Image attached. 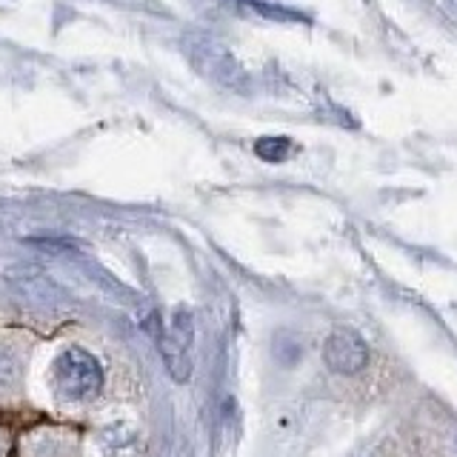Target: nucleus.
<instances>
[{"label": "nucleus", "instance_id": "obj_1", "mask_svg": "<svg viewBox=\"0 0 457 457\" xmlns=\"http://www.w3.org/2000/svg\"><path fill=\"white\" fill-rule=\"evenodd\" d=\"M104 386V369L86 349H63L52 363V389L69 403L92 400Z\"/></svg>", "mask_w": 457, "mask_h": 457}, {"label": "nucleus", "instance_id": "obj_2", "mask_svg": "<svg viewBox=\"0 0 457 457\" xmlns=\"http://www.w3.org/2000/svg\"><path fill=\"white\" fill-rule=\"evenodd\" d=\"M323 361L337 375H357L369 363V346L352 328H335L323 343Z\"/></svg>", "mask_w": 457, "mask_h": 457}, {"label": "nucleus", "instance_id": "obj_3", "mask_svg": "<svg viewBox=\"0 0 457 457\" xmlns=\"http://www.w3.org/2000/svg\"><path fill=\"white\" fill-rule=\"evenodd\" d=\"M146 332L154 335V343L157 349H161V357L163 363L169 369V375L175 378L178 383H186L192 378V363H189V354H186V349L180 346L178 340H171L163 328H161V318H157V312H152L146 318Z\"/></svg>", "mask_w": 457, "mask_h": 457}, {"label": "nucleus", "instance_id": "obj_4", "mask_svg": "<svg viewBox=\"0 0 457 457\" xmlns=\"http://www.w3.org/2000/svg\"><path fill=\"white\" fill-rule=\"evenodd\" d=\"M21 375V361L9 346H0V395H6L14 389Z\"/></svg>", "mask_w": 457, "mask_h": 457}, {"label": "nucleus", "instance_id": "obj_5", "mask_svg": "<svg viewBox=\"0 0 457 457\" xmlns=\"http://www.w3.org/2000/svg\"><path fill=\"white\" fill-rule=\"evenodd\" d=\"M257 157H263L269 163H280L286 161V154L292 152V140L289 137H261L254 143Z\"/></svg>", "mask_w": 457, "mask_h": 457}, {"label": "nucleus", "instance_id": "obj_6", "mask_svg": "<svg viewBox=\"0 0 457 457\" xmlns=\"http://www.w3.org/2000/svg\"><path fill=\"white\" fill-rule=\"evenodd\" d=\"M246 6H252L254 12L266 14V18H275V21H300V14L289 12V9H280V6H269V4H261V0H243Z\"/></svg>", "mask_w": 457, "mask_h": 457}, {"label": "nucleus", "instance_id": "obj_7", "mask_svg": "<svg viewBox=\"0 0 457 457\" xmlns=\"http://www.w3.org/2000/svg\"><path fill=\"white\" fill-rule=\"evenodd\" d=\"M0 457H4V443H0Z\"/></svg>", "mask_w": 457, "mask_h": 457}]
</instances>
